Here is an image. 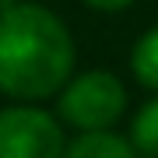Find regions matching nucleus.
<instances>
[{
  "label": "nucleus",
  "mask_w": 158,
  "mask_h": 158,
  "mask_svg": "<svg viewBox=\"0 0 158 158\" xmlns=\"http://www.w3.org/2000/svg\"><path fill=\"white\" fill-rule=\"evenodd\" d=\"M74 39L67 25L39 4L0 11V91L14 98H46L70 81Z\"/></svg>",
  "instance_id": "f257e3e1"
},
{
  "label": "nucleus",
  "mask_w": 158,
  "mask_h": 158,
  "mask_svg": "<svg viewBox=\"0 0 158 158\" xmlns=\"http://www.w3.org/2000/svg\"><path fill=\"white\" fill-rule=\"evenodd\" d=\"M127 109V91L116 74L88 70L74 77L60 95V116L77 130H106L113 127Z\"/></svg>",
  "instance_id": "f03ea898"
},
{
  "label": "nucleus",
  "mask_w": 158,
  "mask_h": 158,
  "mask_svg": "<svg viewBox=\"0 0 158 158\" xmlns=\"http://www.w3.org/2000/svg\"><path fill=\"white\" fill-rule=\"evenodd\" d=\"M63 134L42 109H4L0 113V158H60Z\"/></svg>",
  "instance_id": "7ed1b4c3"
},
{
  "label": "nucleus",
  "mask_w": 158,
  "mask_h": 158,
  "mask_svg": "<svg viewBox=\"0 0 158 158\" xmlns=\"http://www.w3.org/2000/svg\"><path fill=\"white\" fill-rule=\"evenodd\" d=\"M60 158H137L134 144L123 137L109 134V130H85V137H77Z\"/></svg>",
  "instance_id": "20e7f679"
},
{
  "label": "nucleus",
  "mask_w": 158,
  "mask_h": 158,
  "mask_svg": "<svg viewBox=\"0 0 158 158\" xmlns=\"http://www.w3.org/2000/svg\"><path fill=\"white\" fill-rule=\"evenodd\" d=\"M130 144L144 158H158V98L148 102L130 123Z\"/></svg>",
  "instance_id": "39448f33"
},
{
  "label": "nucleus",
  "mask_w": 158,
  "mask_h": 158,
  "mask_svg": "<svg viewBox=\"0 0 158 158\" xmlns=\"http://www.w3.org/2000/svg\"><path fill=\"white\" fill-rule=\"evenodd\" d=\"M130 67H134V74H137L141 85L158 91V25L137 39L134 56H130Z\"/></svg>",
  "instance_id": "423d86ee"
},
{
  "label": "nucleus",
  "mask_w": 158,
  "mask_h": 158,
  "mask_svg": "<svg viewBox=\"0 0 158 158\" xmlns=\"http://www.w3.org/2000/svg\"><path fill=\"white\" fill-rule=\"evenodd\" d=\"M88 7H95V11H123V7H130L134 0H85Z\"/></svg>",
  "instance_id": "0eeeda50"
},
{
  "label": "nucleus",
  "mask_w": 158,
  "mask_h": 158,
  "mask_svg": "<svg viewBox=\"0 0 158 158\" xmlns=\"http://www.w3.org/2000/svg\"><path fill=\"white\" fill-rule=\"evenodd\" d=\"M14 4V0H0V11H4V7H11Z\"/></svg>",
  "instance_id": "6e6552de"
}]
</instances>
